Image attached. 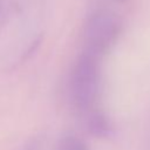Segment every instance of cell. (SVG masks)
<instances>
[{
  "instance_id": "3957f363",
  "label": "cell",
  "mask_w": 150,
  "mask_h": 150,
  "mask_svg": "<svg viewBox=\"0 0 150 150\" xmlns=\"http://www.w3.org/2000/svg\"><path fill=\"white\" fill-rule=\"evenodd\" d=\"M57 150H87V148L77 137L67 135L59 141Z\"/></svg>"
},
{
  "instance_id": "6da1fadb",
  "label": "cell",
  "mask_w": 150,
  "mask_h": 150,
  "mask_svg": "<svg viewBox=\"0 0 150 150\" xmlns=\"http://www.w3.org/2000/svg\"><path fill=\"white\" fill-rule=\"evenodd\" d=\"M69 93L73 103L81 111H88L98 93L97 56L83 52L76 60L69 81Z\"/></svg>"
},
{
  "instance_id": "7a4b0ae2",
  "label": "cell",
  "mask_w": 150,
  "mask_h": 150,
  "mask_svg": "<svg viewBox=\"0 0 150 150\" xmlns=\"http://www.w3.org/2000/svg\"><path fill=\"white\" fill-rule=\"evenodd\" d=\"M118 25L116 19L107 12H95L89 16L84 26V40L87 49L94 55L104 52L117 34Z\"/></svg>"
}]
</instances>
